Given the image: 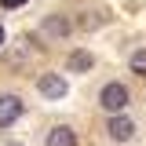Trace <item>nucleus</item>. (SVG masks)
<instances>
[{"label":"nucleus","mask_w":146,"mask_h":146,"mask_svg":"<svg viewBox=\"0 0 146 146\" xmlns=\"http://www.w3.org/2000/svg\"><path fill=\"white\" fill-rule=\"evenodd\" d=\"M128 99H131V95H128V88H124V84H117V80H110L106 88L99 91V102H102V110H110L113 117H117V113H124Z\"/></svg>","instance_id":"f257e3e1"},{"label":"nucleus","mask_w":146,"mask_h":146,"mask_svg":"<svg viewBox=\"0 0 146 146\" xmlns=\"http://www.w3.org/2000/svg\"><path fill=\"white\" fill-rule=\"evenodd\" d=\"M36 88H40V95H48V99H62V95L70 91V84H66V77H58V73H44V77L36 80Z\"/></svg>","instance_id":"f03ea898"},{"label":"nucleus","mask_w":146,"mask_h":146,"mask_svg":"<svg viewBox=\"0 0 146 146\" xmlns=\"http://www.w3.org/2000/svg\"><path fill=\"white\" fill-rule=\"evenodd\" d=\"M22 117V99L18 95H0V128H11Z\"/></svg>","instance_id":"7ed1b4c3"},{"label":"nucleus","mask_w":146,"mask_h":146,"mask_svg":"<svg viewBox=\"0 0 146 146\" xmlns=\"http://www.w3.org/2000/svg\"><path fill=\"white\" fill-rule=\"evenodd\" d=\"M106 131H110V139H113V143H128V139L135 135V124L128 121L124 113H117V117H110V124H106Z\"/></svg>","instance_id":"20e7f679"},{"label":"nucleus","mask_w":146,"mask_h":146,"mask_svg":"<svg viewBox=\"0 0 146 146\" xmlns=\"http://www.w3.org/2000/svg\"><path fill=\"white\" fill-rule=\"evenodd\" d=\"M91 66H95V55H91L88 48H77V51L70 55V70L73 73H88Z\"/></svg>","instance_id":"39448f33"},{"label":"nucleus","mask_w":146,"mask_h":146,"mask_svg":"<svg viewBox=\"0 0 146 146\" xmlns=\"http://www.w3.org/2000/svg\"><path fill=\"white\" fill-rule=\"evenodd\" d=\"M48 146H77V135H73V128L66 124H58L48 131Z\"/></svg>","instance_id":"423d86ee"},{"label":"nucleus","mask_w":146,"mask_h":146,"mask_svg":"<svg viewBox=\"0 0 146 146\" xmlns=\"http://www.w3.org/2000/svg\"><path fill=\"white\" fill-rule=\"evenodd\" d=\"M44 33H51V36H66V33H70V22H66L62 15H51L48 22H44Z\"/></svg>","instance_id":"0eeeda50"},{"label":"nucleus","mask_w":146,"mask_h":146,"mask_svg":"<svg viewBox=\"0 0 146 146\" xmlns=\"http://www.w3.org/2000/svg\"><path fill=\"white\" fill-rule=\"evenodd\" d=\"M128 66H131V73H139V77H146V48H139V51H131V58H128Z\"/></svg>","instance_id":"6e6552de"},{"label":"nucleus","mask_w":146,"mask_h":146,"mask_svg":"<svg viewBox=\"0 0 146 146\" xmlns=\"http://www.w3.org/2000/svg\"><path fill=\"white\" fill-rule=\"evenodd\" d=\"M4 7H18V4H26V0H0Z\"/></svg>","instance_id":"1a4fd4ad"},{"label":"nucleus","mask_w":146,"mask_h":146,"mask_svg":"<svg viewBox=\"0 0 146 146\" xmlns=\"http://www.w3.org/2000/svg\"><path fill=\"white\" fill-rule=\"evenodd\" d=\"M0 44H4V26H0Z\"/></svg>","instance_id":"9d476101"},{"label":"nucleus","mask_w":146,"mask_h":146,"mask_svg":"<svg viewBox=\"0 0 146 146\" xmlns=\"http://www.w3.org/2000/svg\"><path fill=\"white\" fill-rule=\"evenodd\" d=\"M7 146H18V143H7Z\"/></svg>","instance_id":"9b49d317"}]
</instances>
